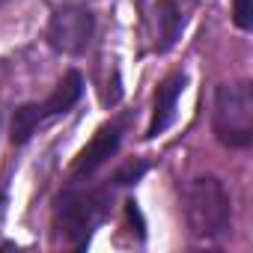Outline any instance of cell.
<instances>
[{"label": "cell", "mask_w": 253, "mask_h": 253, "mask_svg": "<svg viewBox=\"0 0 253 253\" xmlns=\"http://www.w3.org/2000/svg\"><path fill=\"white\" fill-rule=\"evenodd\" d=\"M95 33V15L84 6V3H63L51 12L48 21V45L57 54H84L92 42Z\"/></svg>", "instance_id": "5b68a950"}, {"label": "cell", "mask_w": 253, "mask_h": 253, "mask_svg": "<svg viewBox=\"0 0 253 253\" xmlns=\"http://www.w3.org/2000/svg\"><path fill=\"white\" fill-rule=\"evenodd\" d=\"M182 89H185V75L182 72H176L167 81H161V86L155 92V107H152V122H149V128H146V137H158V134H164L173 125V119H176V101H179Z\"/></svg>", "instance_id": "52a82bcc"}, {"label": "cell", "mask_w": 253, "mask_h": 253, "mask_svg": "<svg viewBox=\"0 0 253 253\" xmlns=\"http://www.w3.org/2000/svg\"><path fill=\"white\" fill-rule=\"evenodd\" d=\"M146 170H149V164H146V161H134V164L122 167V170L113 176V185H116V188H122V185H134V182H137Z\"/></svg>", "instance_id": "9c48e42d"}, {"label": "cell", "mask_w": 253, "mask_h": 253, "mask_svg": "<svg viewBox=\"0 0 253 253\" xmlns=\"http://www.w3.org/2000/svg\"><path fill=\"white\" fill-rule=\"evenodd\" d=\"M235 24L241 30L253 27V0H235Z\"/></svg>", "instance_id": "30bf717a"}, {"label": "cell", "mask_w": 253, "mask_h": 253, "mask_svg": "<svg viewBox=\"0 0 253 253\" xmlns=\"http://www.w3.org/2000/svg\"><path fill=\"white\" fill-rule=\"evenodd\" d=\"M214 134L223 146L244 149L253 140V92L247 81L214 89Z\"/></svg>", "instance_id": "3957f363"}, {"label": "cell", "mask_w": 253, "mask_h": 253, "mask_svg": "<svg viewBox=\"0 0 253 253\" xmlns=\"http://www.w3.org/2000/svg\"><path fill=\"white\" fill-rule=\"evenodd\" d=\"M119 143H122V122H107V125H101V128L95 131V137H92V140L81 149V155L75 158V164H72V182L89 179L101 164L110 161V155L119 149Z\"/></svg>", "instance_id": "8992f818"}, {"label": "cell", "mask_w": 253, "mask_h": 253, "mask_svg": "<svg viewBox=\"0 0 253 253\" xmlns=\"http://www.w3.org/2000/svg\"><path fill=\"white\" fill-rule=\"evenodd\" d=\"M81 92H84V78L78 72H69L42 104L39 101L36 104H21L12 113V143H27L36 134L39 125H45L48 119H54L66 110H72L78 104Z\"/></svg>", "instance_id": "277c9868"}, {"label": "cell", "mask_w": 253, "mask_h": 253, "mask_svg": "<svg viewBox=\"0 0 253 253\" xmlns=\"http://www.w3.org/2000/svg\"><path fill=\"white\" fill-rule=\"evenodd\" d=\"M185 220H188V229L197 235V238H223L232 226V203H229V194L226 188L211 179V176H203V179H194L188 182L185 188Z\"/></svg>", "instance_id": "6da1fadb"}, {"label": "cell", "mask_w": 253, "mask_h": 253, "mask_svg": "<svg viewBox=\"0 0 253 253\" xmlns=\"http://www.w3.org/2000/svg\"><path fill=\"white\" fill-rule=\"evenodd\" d=\"M155 24H158L155 48L164 54L176 45V39L182 36V27H185V9H182L179 0H158L155 3Z\"/></svg>", "instance_id": "ba28073f"}, {"label": "cell", "mask_w": 253, "mask_h": 253, "mask_svg": "<svg viewBox=\"0 0 253 253\" xmlns=\"http://www.w3.org/2000/svg\"><path fill=\"white\" fill-rule=\"evenodd\" d=\"M113 182L104 185V188H86V191H78V188H69L63 197H60V206H57V226L66 238L75 241V247H86L92 229L104 220L107 209H110V200H113Z\"/></svg>", "instance_id": "7a4b0ae2"}, {"label": "cell", "mask_w": 253, "mask_h": 253, "mask_svg": "<svg viewBox=\"0 0 253 253\" xmlns=\"http://www.w3.org/2000/svg\"><path fill=\"white\" fill-rule=\"evenodd\" d=\"M6 3H9V0H0V9H3V6H6Z\"/></svg>", "instance_id": "8fae6325"}]
</instances>
